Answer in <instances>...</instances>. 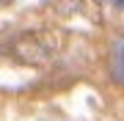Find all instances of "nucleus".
Here are the masks:
<instances>
[{
	"label": "nucleus",
	"instance_id": "2",
	"mask_svg": "<svg viewBox=\"0 0 124 121\" xmlns=\"http://www.w3.org/2000/svg\"><path fill=\"white\" fill-rule=\"evenodd\" d=\"M110 74L119 85H124V36L110 44Z\"/></svg>",
	"mask_w": 124,
	"mask_h": 121
},
{
	"label": "nucleus",
	"instance_id": "1",
	"mask_svg": "<svg viewBox=\"0 0 124 121\" xmlns=\"http://www.w3.org/2000/svg\"><path fill=\"white\" fill-rule=\"evenodd\" d=\"M8 52L17 58L19 63H28V66H41V63H47L50 58L55 55V39L50 36V33H22V36H17L8 44Z\"/></svg>",
	"mask_w": 124,
	"mask_h": 121
},
{
	"label": "nucleus",
	"instance_id": "3",
	"mask_svg": "<svg viewBox=\"0 0 124 121\" xmlns=\"http://www.w3.org/2000/svg\"><path fill=\"white\" fill-rule=\"evenodd\" d=\"M116 3H119V6H121V8H124V0H116Z\"/></svg>",
	"mask_w": 124,
	"mask_h": 121
}]
</instances>
